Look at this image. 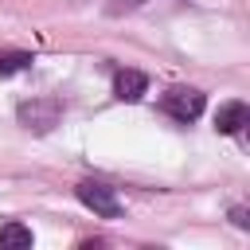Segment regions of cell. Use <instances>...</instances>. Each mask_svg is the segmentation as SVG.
Returning <instances> with one entry per match:
<instances>
[{
	"label": "cell",
	"instance_id": "6da1fadb",
	"mask_svg": "<svg viewBox=\"0 0 250 250\" xmlns=\"http://www.w3.org/2000/svg\"><path fill=\"white\" fill-rule=\"evenodd\" d=\"M203 105H207V98L199 90H191V86H172L168 94H160V109L180 125H191L203 113Z\"/></svg>",
	"mask_w": 250,
	"mask_h": 250
},
{
	"label": "cell",
	"instance_id": "7a4b0ae2",
	"mask_svg": "<svg viewBox=\"0 0 250 250\" xmlns=\"http://www.w3.org/2000/svg\"><path fill=\"white\" fill-rule=\"evenodd\" d=\"M16 117L31 133H51L59 125V117H62V102L59 98H31V102H20Z\"/></svg>",
	"mask_w": 250,
	"mask_h": 250
},
{
	"label": "cell",
	"instance_id": "3957f363",
	"mask_svg": "<svg viewBox=\"0 0 250 250\" xmlns=\"http://www.w3.org/2000/svg\"><path fill=\"white\" fill-rule=\"evenodd\" d=\"M74 195H78L82 207H90V211L102 215V219H117V215H121V199L113 195V188H105V184H98V180H82V184L74 188Z\"/></svg>",
	"mask_w": 250,
	"mask_h": 250
},
{
	"label": "cell",
	"instance_id": "277c9868",
	"mask_svg": "<svg viewBox=\"0 0 250 250\" xmlns=\"http://www.w3.org/2000/svg\"><path fill=\"white\" fill-rule=\"evenodd\" d=\"M250 125V109H246V102H223L219 105V113H215V129L223 133V137H234V133H242Z\"/></svg>",
	"mask_w": 250,
	"mask_h": 250
},
{
	"label": "cell",
	"instance_id": "5b68a950",
	"mask_svg": "<svg viewBox=\"0 0 250 250\" xmlns=\"http://www.w3.org/2000/svg\"><path fill=\"white\" fill-rule=\"evenodd\" d=\"M113 94L121 98V102H141L145 94H148V74H141V70H117L113 74Z\"/></svg>",
	"mask_w": 250,
	"mask_h": 250
},
{
	"label": "cell",
	"instance_id": "8992f818",
	"mask_svg": "<svg viewBox=\"0 0 250 250\" xmlns=\"http://www.w3.org/2000/svg\"><path fill=\"white\" fill-rule=\"evenodd\" d=\"M0 246H4V250H27V246H31V227H23V223H4V227H0Z\"/></svg>",
	"mask_w": 250,
	"mask_h": 250
},
{
	"label": "cell",
	"instance_id": "52a82bcc",
	"mask_svg": "<svg viewBox=\"0 0 250 250\" xmlns=\"http://www.w3.org/2000/svg\"><path fill=\"white\" fill-rule=\"evenodd\" d=\"M35 59L27 55V51H8V55H0V78H12V74H20V70H27Z\"/></svg>",
	"mask_w": 250,
	"mask_h": 250
},
{
	"label": "cell",
	"instance_id": "ba28073f",
	"mask_svg": "<svg viewBox=\"0 0 250 250\" xmlns=\"http://www.w3.org/2000/svg\"><path fill=\"white\" fill-rule=\"evenodd\" d=\"M141 4H145V0H109L105 12H109V16H121V12H133V8H141Z\"/></svg>",
	"mask_w": 250,
	"mask_h": 250
},
{
	"label": "cell",
	"instance_id": "9c48e42d",
	"mask_svg": "<svg viewBox=\"0 0 250 250\" xmlns=\"http://www.w3.org/2000/svg\"><path fill=\"white\" fill-rule=\"evenodd\" d=\"M230 223L246 230V227H250V219H246V207H230Z\"/></svg>",
	"mask_w": 250,
	"mask_h": 250
}]
</instances>
